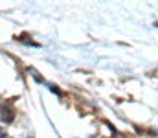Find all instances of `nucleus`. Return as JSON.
I'll use <instances>...</instances> for the list:
<instances>
[{
    "mask_svg": "<svg viewBox=\"0 0 158 138\" xmlns=\"http://www.w3.org/2000/svg\"><path fill=\"white\" fill-rule=\"evenodd\" d=\"M0 118H2L4 123H11V122L15 120V109H13L11 105H4V107H2V114H0Z\"/></svg>",
    "mask_w": 158,
    "mask_h": 138,
    "instance_id": "1",
    "label": "nucleus"
},
{
    "mask_svg": "<svg viewBox=\"0 0 158 138\" xmlns=\"http://www.w3.org/2000/svg\"><path fill=\"white\" fill-rule=\"evenodd\" d=\"M19 41H22V43H28V44L33 46V48H35V46H39L37 43H33V41L30 39V35H28V33H22V35H19Z\"/></svg>",
    "mask_w": 158,
    "mask_h": 138,
    "instance_id": "2",
    "label": "nucleus"
},
{
    "mask_svg": "<svg viewBox=\"0 0 158 138\" xmlns=\"http://www.w3.org/2000/svg\"><path fill=\"white\" fill-rule=\"evenodd\" d=\"M6 136H7V133H6L4 129H0V138H6Z\"/></svg>",
    "mask_w": 158,
    "mask_h": 138,
    "instance_id": "3",
    "label": "nucleus"
}]
</instances>
